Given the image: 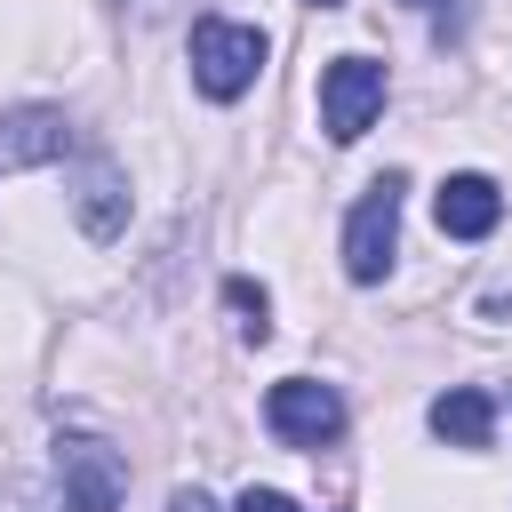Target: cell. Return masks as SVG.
Returning <instances> with one entry per match:
<instances>
[{
	"label": "cell",
	"instance_id": "1",
	"mask_svg": "<svg viewBox=\"0 0 512 512\" xmlns=\"http://www.w3.org/2000/svg\"><path fill=\"white\" fill-rule=\"evenodd\" d=\"M256 72H264V32L256 24H232V16H200L192 24V88L200 96L232 104V96L256 88Z\"/></svg>",
	"mask_w": 512,
	"mask_h": 512
},
{
	"label": "cell",
	"instance_id": "2",
	"mask_svg": "<svg viewBox=\"0 0 512 512\" xmlns=\"http://www.w3.org/2000/svg\"><path fill=\"white\" fill-rule=\"evenodd\" d=\"M400 176H376L360 200H352V216H344V272L360 280V288H376L384 272H392V256H400Z\"/></svg>",
	"mask_w": 512,
	"mask_h": 512
},
{
	"label": "cell",
	"instance_id": "3",
	"mask_svg": "<svg viewBox=\"0 0 512 512\" xmlns=\"http://www.w3.org/2000/svg\"><path fill=\"white\" fill-rule=\"evenodd\" d=\"M376 112H384V64L336 56V64L320 72V128H328L336 144H360Z\"/></svg>",
	"mask_w": 512,
	"mask_h": 512
},
{
	"label": "cell",
	"instance_id": "4",
	"mask_svg": "<svg viewBox=\"0 0 512 512\" xmlns=\"http://www.w3.org/2000/svg\"><path fill=\"white\" fill-rule=\"evenodd\" d=\"M264 424H272L288 448H328V440L344 432V400H336V384L280 376V384L264 392Z\"/></svg>",
	"mask_w": 512,
	"mask_h": 512
},
{
	"label": "cell",
	"instance_id": "5",
	"mask_svg": "<svg viewBox=\"0 0 512 512\" xmlns=\"http://www.w3.org/2000/svg\"><path fill=\"white\" fill-rule=\"evenodd\" d=\"M56 480H64V512H120V496H128L120 448H104L88 432L56 440Z\"/></svg>",
	"mask_w": 512,
	"mask_h": 512
},
{
	"label": "cell",
	"instance_id": "6",
	"mask_svg": "<svg viewBox=\"0 0 512 512\" xmlns=\"http://www.w3.org/2000/svg\"><path fill=\"white\" fill-rule=\"evenodd\" d=\"M80 136H72V120L56 112V104H16L8 120H0V176L8 168H40V160H64Z\"/></svg>",
	"mask_w": 512,
	"mask_h": 512
},
{
	"label": "cell",
	"instance_id": "7",
	"mask_svg": "<svg viewBox=\"0 0 512 512\" xmlns=\"http://www.w3.org/2000/svg\"><path fill=\"white\" fill-rule=\"evenodd\" d=\"M432 216H440V232L448 240H488L496 224H504V192L488 184V176H448L440 192H432Z\"/></svg>",
	"mask_w": 512,
	"mask_h": 512
},
{
	"label": "cell",
	"instance_id": "8",
	"mask_svg": "<svg viewBox=\"0 0 512 512\" xmlns=\"http://www.w3.org/2000/svg\"><path fill=\"white\" fill-rule=\"evenodd\" d=\"M72 216H80V232H88V240H112V232L128 224V192H120V168H112V160H88V168H80Z\"/></svg>",
	"mask_w": 512,
	"mask_h": 512
},
{
	"label": "cell",
	"instance_id": "9",
	"mask_svg": "<svg viewBox=\"0 0 512 512\" xmlns=\"http://www.w3.org/2000/svg\"><path fill=\"white\" fill-rule=\"evenodd\" d=\"M432 432H440L448 448H488V440H496V400H488L480 384H456V392L432 400Z\"/></svg>",
	"mask_w": 512,
	"mask_h": 512
},
{
	"label": "cell",
	"instance_id": "10",
	"mask_svg": "<svg viewBox=\"0 0 512 512\" xmlns=\"http://www.w3.org/2000/svg\"><path fill=\"white\" fill-rule=\"evenodd\" d=\"M224 304L240 312V336H256V344L272 336V296H264L256 280H224Z\"/></svg>",
	"mask_w": 512,
	"mask_h": 512
},
{
	"label": "cell",
	"instance_id": "11",
	"mask_svg": "<svg viewBox=\"0 0 512 512\" xmlns=\"http://www.w3.org/2000/svg\"><path fill=\"white\" fill-rule=\"evenodd\" d=\"M232 512H296V496H280V488H248Z\"/></svg>",
	"mask_w": 512,
	"mask_h": 512
},
{
	"label": "cell",
	"instance_id": "12",
	"mask_svg": "<svg viewBox=\"0 0 512 512\" xmlns=\"http://www.w3.org/2000/svg\"><path fill=\"white\" fill-rule=\"evenodd\" d=\"M168 512H216V504H208L200 488H176V504H168Z\"/></svg>",
	"mask_w": 512,
	"mask_h": 512
},
{
	"label": "cell",
	"instance_id": "13",
	"mask_svg": "<svg viewBox=\"0 0 512 512\" xmlns=\"http://www.w3.org/2000/svg\"><path fill=\"white\" fill-rule=\"evenodd\" d=\"M312 8H344V0H312Z\"/></svg>",
	"mask_w": 512,
	"mask_h": 512
},
{
	"label": "cell",
	"instance_id": "14",
	"mask_svg": "<svg viewBox=\"0 0 512 512\" xmlns=\"http://www.w3.org/2000/svg\"><path fill=\"white\" fill-rule=\"evenodd\" d=\"M408 8H440V0H408Z\"/></svg>",
	"mask_w": 512,
	"mask_h": 512
}]
</instances>
